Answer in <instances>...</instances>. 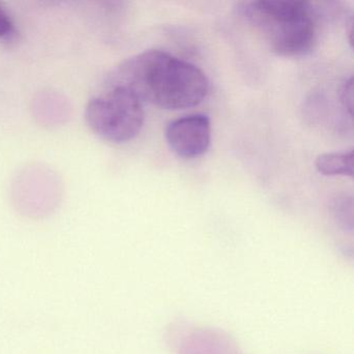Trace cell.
<instances>
[{"mask_svg":"<svg viewBox=\"0 0 354 354\" xmlns=\"http://www.w3.org/2000/svg\"><path fill=\"white\" fill-rule=\"evenodd\" d=\"M113 86H123L142 102L167 111L198 106L209 93L206 74L167 51L146 50L124 62Z\"/></svg>","mask_w":354,"mask_h":354,"instance_id":"obj_1","label":"cell"},{"mask_svg":"<svg viewBox=\"0 0 354 354\" xmlns=\"http://www.w3.org/2000/svg\"><path fill=\"white\" fill-rule=\"evenodd\" d=\"M236 11L279 57H304L316 48L319 16L308 1L254 0L238 3Z\"/></svg>","mask_w":354,"mask_h":354,"instance_id":"obj_2","label":"cell"},{"mask_svg":"<svg viewBox=\"0 0 354 354\" xmlns=\"http://www.w3.org/2000/svg\"><path fill=\"white\" fill-rule=\"evenodd\" d=\"M88 127L107 142L122 144L140 134L145 123L142 102L127 88L113 86L86 109Z\"/></svg>","mask_w":354,"mask_h":354,"instance_id":"obj_3","label":"cell"},{"mask_svg":"<svg viewBox=\"0 0 354 354\" xmlns=\"http://www.w3.org/2000/svg\"><path fill=\"white\" fill-rule=\"evenodd\" d=\"M165 138L178 156L194 158L206 153L211 142V122L205 115H190L167 125Z\"/></svg>","mask_w":354,"mask_h":354,"instance_id":"obj_4","label":"cell"},{"mask_svg":"<svg viewBox=\"0 0 354 354\" xmlns=\"http://www.w3.org/2000/svg\"><path fill=\"white\" fill-rule=\"evenodd\" d=\"M353 150L346 152L324 153L317 157V171L324 176L353 177Z\"/></svg>","mask_w":354,"mask_h":354,"instance_id":"obj_5","label":"cell"},{"mask_svg":"<svg viewBox=\"0 0 354 354\" xmlns=\"http://www.w3.org/2000/svg\"><path fill=\"white\" fill-rule=\"evenodd\" d=\"M15 35V24L7 10L0 3V40H13Z\"/></svg>","mask_w":354,"mask_h":354,"instance_id":"obj_6","label":"cell"},{"mask_svg":"<svg viewBox=\"0 0 354 354\" xmlns=\"http://www.w3.org/2000/svg\"><path fill=\"white\" fill-rule=\"evenodd\" d=\"M339 100H341L344 109L348 111L350 117H352V111H353V80L352 77L342 86L341 90H339Z\"/></svg>","mask_w":354,"mask_h":354,"instance_id":"obj_7","label":"cell"}]
</instances>
